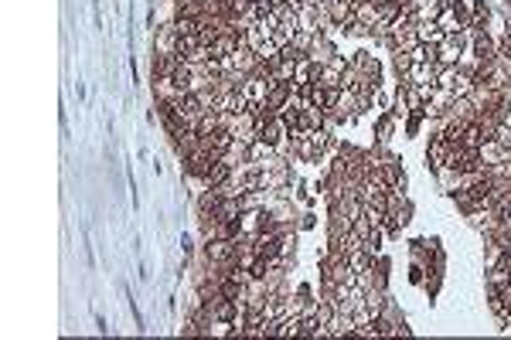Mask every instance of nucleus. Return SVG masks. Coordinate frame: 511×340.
<instances>
[{"instance_id":"obj_6","label":"nucleus","mask_w":511,"mask_h":340,"mask_svg":"<svg viewBox=\"0 0 511 340\" xmlns=\"http://www.w3.org/2000/svg\"><path fill=\"white\" fill-rule=\"evenodd\" d=\"M232 174H236V167H232V164H225V160H215V167L208 170L205 184H208V188H222V184H229V181H232Z\"/></svg>"},{"instance_id":"obj_5","label":"nucleus","mask_w":511,"mask_h":340,"mask_svg":"<svg viewBox=\"0 0 511 340\" xmlns=\"http://www.w3.org/2000/svg\"><path fill=\"white\" fill-rule=\"evenodd\" d=\"M474 58L477 61H494L498 58V48H494V41L484 31H474Z\"/></svg>"},{"instance_id":"obj_1","label":"nucleus","mask_w":511,"mask_h":340,"mask_svg":"<svg viewBox=\"0 0 511 340\" xmlns=\"http://www.w3.org/2000/svg\"><path fill=\"white\" fill-rule=\"evenodd\" d=\"M294 99V82H273L270 85V92H266V99H263V106L270 109V113H283L287 109V102Z\"/></svg>"},{"instance_id":"obj_8","label":"nucleus","mask_w":511,"mask_h":340,"mask_svg":"<svg viewBox=\"0 0 511 340\" xmlns=\"http://www.w3.org/2000/svg\"><path fill=\"white\" fill-rule=\"evenodd\" d=\"M498 58H508L511 61V31H505L501 41H498Z\"/></svg>"},{"instance_id":"obj_3","label":"nucleus","mask_w":511,"mask_h":340,"mask_svg":"<svg viewBox=\"0 0 511 340\" xmlns=\"http://www.w3.org/2000/svg\"><path fill=\"white\" fill-rule=\"evenodd\" d=\"M460 51H464L460 35H447V41L436 48V61H440V65H457V61H460Z\"/></svg>"},{"instance_id":"obj_7","label":"nucleus","mask_w":511,"mask_h":340,"mask_svg":"<svg viewBox=\"0 0 511 340\" xmlns=\"http://www.w3.org/2000/svg\"><path fill=\"white\" fill-rule=\"evenodd\" d=\"M177 61H181V58H174V55H154V78H171Z\"/></svg>"},{"instance_id":"obj_2","label":"nucleus","mask_w":511,"mask_h":340,"mask_svg":"<svg viewBox=\"0 0 511 340\" xmlns=\"http://www.w3.org/2000/svg\"><path fill=\"white\" fill-rule=\"evenodd\" d=\"M283 136H290V126H287V119H283V116H273V119L259 130V140H263L266 147H279V143H283Z\"/></svg>"},{"instance_id":"obj_4","label":"nucleus","mask_w":511,"mask_h":340,"mask_svg":"<svg viewBox=\"0 0 511 340\" xmlns=\"http://www.w3.org/2000/svg\"><path fill=\"white\" fill-rule=\"evenodd\" d=\"M177 28H174V20L171 24H164L157 31V41H154V55H174V48H177Z\"/></svg>"}]
</instances>
